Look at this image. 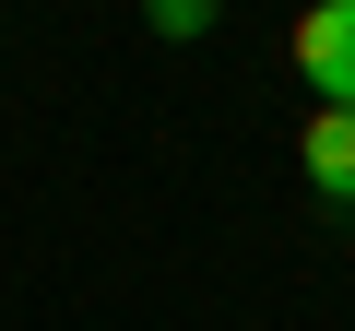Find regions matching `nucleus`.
Masks as SVG:
<instances>
[{"mask_svg":"<svg viewBox=\"0 0 355 331\" xmlns=\"http://www.w3.org/2000/svg\"><path fill=\"white\" fill-rule=\"evenodd\" d=\"M284 60H296V83L320 107H355V0H308L296 36H284Z\"/></svg>","mask_w":355,"mask_h":331,"instance_id":"1","label":"nucleus"},{"mask_svg":"<svg viewBox=\"0 0 355 331\" xmlns=\"http://www.w3.org/2000/svg\"><path fill=\"white\" fill-rule=\"evenodd\" d=\"M296 166H308V190H320V202L355 213V107H320V118L296 130Z\"/></svg>","mask_w":355,"mask_h":331,"instance_id":"2","label":"nucleus"},{"mask_svg":"<svg viewBox=\"0 0 355 331\" xmlns=\"http://www.w3.org/2000/svg\"><path fill=\"white\" fill-rule=\"evenodd\" d=\"M142 12H154V36H178V48L214 36V0H142Z\"/></svg>","mask_w":355,"mask_h":331,"instance_id":"3","label":"nucleus"}]
</instances>
